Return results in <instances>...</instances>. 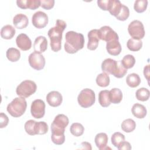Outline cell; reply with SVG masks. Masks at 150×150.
<instances>
[{"label": "cell", "instance_id": "1", "mask_svg": "<svg viewBox=\"0 0 150 150\" xmlns=\"http://www.w3.org/2000/svg\"><path fill=\"white\" fill-rule=\"evenodd\" d=\"M68 117L64 114L56 115L51 124V139L56 145H62L64 142L65 128L69 124Z\"/></svg>", "mask_w": 150, "mask_h": 150}, {"label": "cell", "instance_id": "2", "mask_svg": "<svg viewBox=\"0 0 150 150\" xmlns=\"http://www.w3.org/2000/svg\"><path fill=\"white\" fill-rule=\"evenodd\" d=\"M66 26V23L64 21L57 19L55 26L51 28L47 32L50 40L51 49L54 52H57L61 49L62 34Z\"/></svg>", "mask_w": 150, "mask_h": 150}, {"label": "cell", "instance_id": "3", "mask_svg": "<svg viewBox=\"0 0 150 150\" xmlns=\"http://www.w3.org/2000/svg\"><path fill=\"white\" fill-rule=\"evenodd\" d=\"M66 42L64 45L65 51L73 54L84 47V38L83 34L74 31H68L65 35Z\"/></svg>", "mask_w": 150, "mask_h": 150}, {"label": "cell", "instance_id": "4", "mask_svg": "<svg viewBox=\"0 0 150 150\" xmlns=\"http://www.w3.org/2000/svg\"><path fill=\"white\" fill-rule=\"evenodd\" d=\"M27 103L24 97L15 98L7 106L6 110L9 114L13 117H19L25 112Z\"/></svg>", "mask_w": 150, "mask_h": 150}, {"label": "cell", "instance_id": "5", "mask_svg": "<svg viewBox=\"0 0 150 150\" xmlns=\"http://www.w3.org/2000/svg\"><path fill=\"white\" fill-rule=\"evenodd\" d=\"M37 89L36 83L32 80H26L19 84L16 89V94L20 97L28 98L34 94Z\"/></svg>", "mask_w": 150, "mask_h": 150}, {"label": "cell", "instance_id": "6", "mask_svg": "<svg viewBox=\"0 0 150 150\" xmlns=\"http://www.w3.org/2000/svg\"><path fill=\"white\" fill-rule=\"evenodd\" d=\"M96 100V96L93 90L90 88L82 90L77 97L79 104L83 108H88L93 105Z\"/></svg>", "mask_w": 150, "mask_h": 150}, {"label": "cell", "instance_id": "7", "mask_svg": "<svg viewBox=\"0 0 150 150\" xmlns=\"http://www.w3.org/2000/svg\"><path fill=\"white\" fill-rule=\"evenodd\" d=\"M128 31L132 39H142L145 36V30L142 23L138 20L132 21L128 26Z\"/></svg>", "mask_w": 150, "mask_h": 150}, {"label": "cell", "instance_id": "8", "mask_svg": "<svg viewBox=\"0 0 150 150\" xmlns=\"http://www.w3.org/2000/svg\"><path fill=\"white\" fill-rule=\"evenodd\" d=\"M28 61L30 67L36 70L43 69L45 65V59L44 56L40 53L36 52L30 54Z\"/></svg>", "mask_w": 150, "mask_h": 150}, {"label": "cell", "instance_id": "9", "mask_svg": "<svg viewBox=\"0 0 150 150\" xmlns=\"http://www.w3.org/2000/svg\"><path fill=\"white\" fill-rule=\"evenodd\" d=\"M30 112L33 117L35 118H41L45 114V103L40 99L34 100L31 104Z\"/></svg>", "mask_w": 150, "mask_h": 150}, {"label": "cell", "instance_id": "10", "mask_svg": "<svg viewBox=\"0 0 150 150\" xmlns=\"http://www.w3.org/2000/svg\"><path fill=\"white\" fill-rule=\"evenodd\" d=\"M98 38L107 42L113 39H119L117 33L108 26H102L98 30Z\"/></svg>", "mask_w": 150, "mask_h": 150}, {"label": "cell", "instance_id": "11", "mask_svg": "<svg viewBox=\"0 0 150 150\" xmlns=\"http://www.w3.org/2000/svg\"><path fill=\"white\" fill-rule=\"evenodd\" d=\"M32 22L33 25L36 28H43L48 23V16L45 12L38 11L33 15Z\"/></svg>", "mask_w": 150, "mask_h": 150}, {"label": "cell", "instance_id": "12", "mask_svg": "<svg viewBox=\"0 0 150 150\" xmlns=\"http://www.w3.org/2000/svg\"><path fill=\"white\" fill-rule=\"evenodd\" d=\"M16 43L18 47L23 51L28 50L32 47L31 40L25 33H21L16 37Z\"/></svg>", "mask_w": 150, "mask_h": 150}, {"label": "cell", "instance_id": "13", "mask_svg": "<svg viewBox=\"0 0 150 150\" xmlns=\"http://www.w3.org/2000/svg\"><path fill=\"white\" fill-rule=\"evenodd\" d=\"M46 101L50 106L56 107L62 104L63 97L59 92L57 91H52L47 94Z\"/></svg>", "mask_w": 150, "mask_h": 150}, {"label": "cell", "instance_id": "14", "mask_svg": "<svg viewBox=\"0 0 150 150\" xmlns=\"http://www.w3.org/2000/svg\"><path fill=\"white\" fill-rule=\"evenodd\" d=\"M88 43L87 49L90 50H96L99 43L98 38V29H92L88 33Z\"/></svg>", "mask_w": 150, "mask_h": 150}, {"label": "cell", "instance_id": "15", "mask_svg": "<svg viewBox=\"0 0 150 150\" xmlns=\"http://www.w3.org/2000/svg\"><path fill=\"white\" fill-rule=\"evenodd\" d=\"M117 67V61L108 58L105 59L101 64V69L104 73L114 74Z\"/></svg>", "mask_w": 150, "mask_h": 150}, {"label": "cell", "instance_id": "16", "mask_svg": "<svg viewBox=\"0 0 150 150\" xmlns=\"http://www.w3.org/2000/svg\"><path fill=\"white\" fill-rule=\"evenodd\" d=\"M17 6L23 9H30L35 10L40 6V0H17Z\"/></svg>", "mask_w": 150, "mask_h": 150}, {"label": "cell", "instance_id": "17", "mask_svg": "<svg viewBox=\"0 0 150 150\" xmlns=\"http://www.w3.org/2000/svg\"><path fill=\"white\" fill-rule=\"evenodd\" d=\"M106 49L108 53L112 56H117L121 52V46L118 39H113L107 42Z\"/></svg>", "mask_w": 150, "mask_h": 150}, {"label": "cell", "instance_id": "18", "mask_svg": "<svg viewBox=\"0 0 150 150\" xmlns=\"http://www.w3.org/2000/svg\"><path fill=\"white\" fill-rule=\"evenodd\" d=\"M47 48V40L45 36H39L35 39L33 43V49L35 52L41 53L45 52Z\"/></svg>", "mask_w": 150, "mask_h": 150}, {"label": "cell", "instance_id": "19", "mask_svg": "<svg viewBox=\"0 0 150 150\" xmlns=\"http://www.w3.org/2000/svg\"><path fill=\"white\" fill-rule=\"evenodd\" d=\"M28 17L22 13L16 14L13 18V23L17 29L25 28L28 26Z\"/></svg>", "mask_w": 150, "mask_h": 150}, {"label": "cell", "instance_id": "20", "mask_svg": "<svg viewBox=\"0 0 150 150\" xmlns=\"http://www.w3.org/2000/svg\"><path fill=\"white\" fill-rule=\"evenodd\" d=\"M94 141L97 147L99 149L103 150L107 148V144L108 142V136L105 133L101 132L97 134L95 137Z\"/></svg>", "mask_w": 150, "mask_h": 150}, {"label": "cell", "instance_id": "21", "mask_svg": "<svg viewBox=\"0 0 150 150\" xmlns=\"http://www.w3.org/2000/svg\"><path fill=\"white\" fill-rule=\"evenodd\" d=\"M131 112L132 114L138 118H144L145 117L147 114V111L145 107L139 103H136L133 105L131 109Z\"/></svg>", "mask_w": 150, "mask_h": 150}, {"label": "cell", "instance_id": "22", "mask_svg": "<svg viewBox=\"0 0 150 150\" xmlns=\"http://www.w3.org/2000/svg\"><path fill=\"white\" fill-rule=\"evenodd\" d=\"M109 96L111 103L113 104H118L122 99V91L118 88H113L109 91Z\"/></svg>", "mask_w": 150, "mask_h": 150}, {"label": "cell", "instance_id": "23", "mask_svg": "<svg viewBox=\"0 0 150 150\" xmlns=\"http://www.w3.org/2000/svg\"><path fill=\"white\" fill-rule=\"evenodd\" d=\"M15 32V29L12 25H6L1 28V36L2 38L8 40L14 36Z\"/></svg>", "mask_w": 150, "mask_h": 150}, {"label": "cell", "instance_id": "24", "mask_svg": "<svg viewBox=\"0 0 150 150\" xmlns=\"http://www.w3.org/2000/svg\"><path fill=\"white\" fill-rule=\"evenodd\" d=\"M98 102L103 107H107L111 104L109 91L107 90H101L98 94Z\"/></svg>", "mask_w": 150, "mask_h": 150}, {"label": "cell", "instance_id": "25", "mask_svg": "<svg viewBox=\"0 0 150 150\" xmlns=\"http://www.w3.org/2000/svg\"><path fill=\"white\" fill-rule=\"evenodd\" d=\"M126 82L128 86L132 88H135L138 86L141 83V79L138 74L136 73H131L127 76Z\"/></svg>", "mask_w": 150, "mask_h": 150}, {"label": "cell", "instance_id": "26", "mask_svg": "<svg viewBox=\"0 0 150 150\" xmlns=\"http://www.w3.org/2000/svg\"><path fill=\"white\" fill-rule=\"evenodd\" d=\"M122 5L118 0H110V5L108 9L110 14L116 17L121 11Z\"/></svg>", "mask_w": 150, "mask_h": 150}, {"label": "cell", "instance_id": "27", "mask_svg": "<svg viewBox=\"0 0 150 150\" xmlns=\"http://www.w3.org/2000/svg\"><path fill=\"white\" fill-rule=\"evenodd\" d=\"M6 56L9 61L12 62H15L19 60L20 59L21 53L18 49L14 47H10L7 50Z\"/></svg>", "mask_w": 150, "mask_h": 150}, {"label": "cell", "instance_id": "28", "mask_svg": "<svg viewBox=\"0 0 150 150\" xmlns=\"http://www.w3.org/2000/svg\"><path fill=\"white\" fill-rule=\"evenodd\" d=\"M127 46L129 50L137 52L142 48V42L141 40H137L131 38L127 41Z\"/></svg>", "mask_w": 150, "mask_h": 150}, {"label": "cell", "instance_id": "29", "mask_svg": "<svg viewBox=\"0 0 150 150\" xmlns=\"http://www.w3.org/2000/svg\"><path fill=\"white\" fill-rule=\"evenodd\" d=\"M96 80L97 85L101 87H107L110 82V79L108 74L104 72L99 74L97 76Z\"/></svg>", "mask_w": 150, "mask_h": 150}, {"label": "cell", "instance_id": "30", "mask_svg": "<svg viewBox=\"0 0 150 150\" xmlns=\"http://www.w3.org/2000/svg\"><path fill=\"white\" fill-rule=\"evenodd\" d=\"M121 126V129L124 132L129 133L132 132L135 129L136 123L131 118H128L123 121Z\"/></svg>", "mask_w": 150, "mask_h": 150}, {"label": "cell", "instance_id": "31", "mask_svg": "<svg viewBox=\"0 0 150 150\" xmlns=\"http://www.w3.org/2000/svg\"><path fill=\"white\" fill-rule=\"evenodd\" d=\"M149 95L150 93L149 90L144 87L138 89L135 93L137 99L141 101H147L149 98Z\"/></svg>", "mask_w": 150, "mask_h": 150}, {"label": "cell", "instance_id": "32", "mask_svg": "<svg viewBox=\"0 0 150 150\" xmlns=\"http://www.w3.org/2000/svg\"><path fill=\"white\" fill-rule=\"evenodd\" d=\"M70 132L75 137H80L83 135L84 131V127L80 123H73L70 128Z\"/></svg>", "mask_w": 150, "mask_h": 150}, {"label": "cell", "instance_id": "33", "mask_svg": "<svg viewBox=\"0 0 150 150\" xmlns=\"http://www.w3.org/2000/svg\"><path fill=\"white\" fill-rule=\"evenodd\" d=\"M48 131V125L44 121L36 122L35 125V135H43Z\"/></svg>", "mask_w": 150, "mask_h": 150}, {"label": "cell", "instance_id": "34", "mask_svg": "<svg viewBox=\"0 0 150 150\" xmlns=\"http://www.w3.org/2000/svg\"><path fill=\"white\" fill-rule=\"evenodd\" d=\"M121 64L126 69L132 68L135 63V57L131 54H127L122 58V60H121Z\"/></svg>", "mask_w": 150, "mask_h": 150}, {"label": "cell", "instance_id": "35", "mask_svg": "<svg viewBox=\"0 0 150 150\" xmlns=\"http://www.w3.org/2000/svg\"><path fill=\"white\" fill-rule=\"evenodd\" d=\"M148 1L146 0H137L134 5V10L138 13L144 12L147 8Z\"/></svg>", "mask_w": 150, "mask_h": 150}, {"label": "cell", "instance_id": "36", "mask_svg": "<svg viewBox=\"0 0 150 150\" xmlns=\"http://www.w3.org/2000/svg\"><path fill=\"white\" fill-rule=\"evenodd\" d=\"M124 141H125V136L121 132H116L111 136V143L117 148Z\"/></svg>", "mask_w": 150, "mask_h": 150}, {"label": "cell", "instance_id": "37", "mask_svg": "<svg viewBox=\"0 0 150 150\" xmlns=\"http://www.w3.org/2000/svg\"><path fill=\"white\" fill-rule=\"evenodd\" d=\"M129 16V8L127 6L122 4L119 14L115 18L119 21H124L128 19Z\"/></svg>", "mask_w": 150, "mask_h": 150}, {"label": "cell", "instance_id": "38", "mask_svg": "<svg viewBox=\"0 0 150 150\" xmlns=\"http://www.w3.org/2000/svg\"><path fill=\"white\" fill-rule=\"evenodd\" d=\"M127 73V69L124 67L121 64V60L117 61V67L113 76L117 78H122Z\"/></svg>", "mask_w": 150, "mask_h": 150}, {"label": "cell", "instance_id": "39", "mask_svg": "<svg viewBox=\"0 0 150 150\" xmlns=\"http://www.w3.org/2000/svg\"><path fill=\"white\" fill-rule=\"evenodd\" d=\"M36 121L30 120L27 121L25 124V130L27 134H28L30 135H35V125Z\"/></svg>", "mask_w": 150, "mask_h": 150}, {"label": "cell", "instance_id": "40", "mask_svg": "<svg viewBox=\"0 0 150 150\" xmlns=\"http://www.w3.org/2000/svg\"><path fill=\"white\" fill-rule=\"evenodd\" d=\"M54 0H41L40 6L43 9L49 10L54 6Z\"/></svg>", "mask_w": 150, "mask_h": 150}, {"label": "cell", "instance_id": "41", "mask_svg": "<svg viewBox=\"0 0 150 150\" xmlns=\"http://www.w3.org/2000/svg\"><path fill=\"white\" fill-rule=\"evenodd\" d=\"M98 6L104 11H108L110 5V0H98Z\"/></svg>", "mask_w": 150, "mask_h": 150}, {"label": "cell", "instance_id": "42", "mask_svg": "<svg viewBox=\"0 0 150 150\" xmlns=\"http://www.w3.org/2000/svg\"><path fill=\"white\" fill-rule=\"evenodd\" d=\"M9 122L8 116L4 112L0 113V128H3L7 126Z\"/></svg>", "mask_w": 150, "mask_h": 150}, {"label": "cell", "instance_id": "43", "mask_svg": "<svg viewBox=\"0 0 150 150\" xmlns=\"http://www.w3.org/2000/svg\"><path fill=\"white\" fill-rule=\"evenodd\" d=\"M117 148L119 150H122V149L130 150V149H131L132 148H131V144H129V142L124 141L118 145Z\"/></svg>", "mask_w": 150, "mask_h": 150}, {"label": "cell", "instance_id": "44", "mask_svg": "<svg viewBox=\"0 0 150 150\" xmlns=\"http://www.w3.org/2000/svg\"><path fill=\"white\" fill-rule=\"evenodd\" d=\"M144 74L145 77L146 79L148 81H149V65L148 64L145 66L144 69Z\"/></svg>", "mask_w": 150, "mask_h": 150}]
</instances>
